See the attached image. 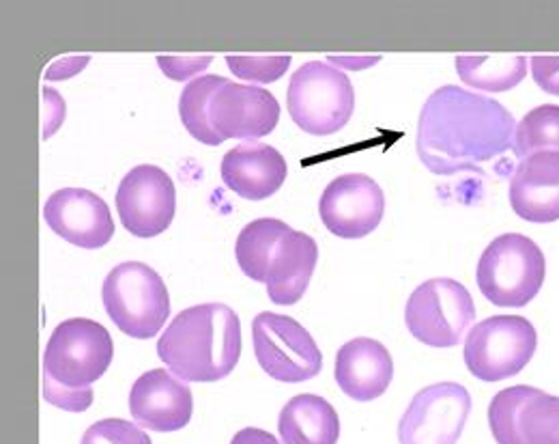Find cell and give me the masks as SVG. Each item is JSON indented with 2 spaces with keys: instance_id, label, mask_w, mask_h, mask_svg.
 I'll use <instances>...</instances> for the list:
<instances>
[{
  "instance_id": "6da1fadb",
  "label": "cell",
  "mask_w": 559,
  "mask_h": 444,
  "mask_svg": "<svg viewBox=\"0 0 559 444\" xmlns=\"http://www.w3.org/2000/svg\"><path fill=\"white\" fill-rule=\"evenodd\" d=\"M514 117L497 100L456 84L437 89L418 121L421 164L435 175H456L503 155L514 145Z\"/></svg>"
},
{
  "instance_id": "7a4b0ae2",
  "label": "cell",
  "mask_w": 559,
  "mask_h": 444,
  "mask_svg": "<svg viewBox=\"0 0 559 444\" xmlns=\"http://www.w3.org/2000/svg\"><path fill=\"white\" fill-rule=\"evenodd\" d=\"M162 363L183 382H217L241 357L239 315L219 302L181 311L157 341Z\"/></svg>"
},
{
  "instance_id": "3957f363",
  "label": "cell",
  "mask_w": 559,
  "mask_h": 444,
  "mask_svg": "<svg viewBox=\"0 0 559 444\" xmlns=\"http://www.w3.org/2000/svg\"><path fill=\"white\" fill-rule=\"evenodd\" d=\"M241 272L267 288L280 306L297 304L314 274L319 246L308 233L290 229L278 219H257L246 224L235 244Z\"/></svg>"
},
{
  "instance_id": "277c9868",
  "label": "cell",
  "mask_w": 559,
  "mask_h": 444,
  "mask_svg": "<svg viewBox=\"0 0 559 444\" xmlns=\"http://www.w3.org/2000/svg\"><path fill=\"white\" fill-rule=\"evenodd\" d=\"M115 359L110 332L86 317L61 322L44 352V399L68 412H84L93 404L91 386Z\"/></svg>"
},
{
  "instance_id": "5b68a950",
  "label": "cell",
  "mask_w": 559,
  "mask_h": 444,
  "mask_svg": "<svg viewBox=\"0 0 559 444\" xmlns=\"http://www.w3.org/2000/svg\"><path fill=\"white\" fill-rule=\"evenodd\" d=\"M547 261L540 246L521 233H503L485 248L476 281L495 306H527L543 290Z\"/></svg>"
},
{
  "instance_id": "8992f818",
  "label": "cell",
  "mask_w": 559,
  "mask_h": 444,
  "mask_svg": "<svg viewBox=\"0 0 559 444\" xmlns=\"http://www.w3.org/2000/svg\"><path fill=\"white\" fill-rule=\"evenodd\" d=\"M102 300L112 324L132 339H153L170 315L166 283L140 261L112 268L104 281Z\"/></svg>"
},
{
  "instance_id": "52a82bcc",
  "label": "cell",
  "mask_w": 559,
  "mask_h": 444,
  "mask_svg": "<svg viewBox=\"0 0 559 444\" xmlns=\"http://www.w3.org/2000/svg\"><path fill=\"white\" fill-rule=\"evenodd\" d=\"M286 108L297 128L312 137L341 132L355 110V91L341 70L323 63H304L288 82Z\"/></svg>"
},
{
  "instance_id": "ba28073f",
  "label": "cell",
  "mask_w": 559,
  "mask_h": 444,
  "mask_svg": "<svg viewBox=\"0 0 559 444\" xmlns=\"http://www.w3.org/2000/svg\"><path fill=\"white\" fill-rule=\"evenodd\" d=\"M538 332L519 315H492L476 324L465 341V365L483 382L519 375L534 359Z\"/></svg>"
},
{
  "instance_id": "9c48e42d",
  "label": "cell",
  "mask_w": 559,
  "mask_h": 444,
  "mask_svg": "<svg viewBox=\"0 0 559 444\" xmlns=\"http://www.w3.org/2000/svg\"><path fill=\"white\" fill-rule=\"evenodd\" d=\"M474 319V297L454 279H430L421 283L405 306L409 332L430 348L459 346Z\"/></svg>"
},
{
  "instance_id": "30bf717a",
  "label": "cell",
  "mask_w": 559,
  "mask_h": 444,
  "mask_svg": "<svg viewBox=\"0 0 559 444\" xmlns=\"http://www.w3.org/2000/svg\"><path fill=\"white\" fill-rule=\"evenodd\" d=\"M252 339L261 370L278 382H306L323 370L317 341L288 315L259 313L252 322Z\"/></svg>"
},
{
  "instance_id": "8fae6325",
  "label": "cell",
  "mask_w": 559,
  "mask_h": 444,
  "mask_svg": "<svg viewBox=\"0 0 559 444\" xmlns=\"http://www.w3.org/2000/svg\"><path fill=\"white\" fill-rule=\"evenodd\" d=\"M497 444H559V397L534 386L499 390L489 408Z\"/></svg>"
},
{
  "instance_id": "7c38bea8",
  "label": "cell",
  "mask_w": 559,
  "mask_h": 444,
  "mask_svg": "<svg viewBox=\"0 0 559 444\" xmlns=\"http://www.w3.org/2000/svg\"><path fill=\"white\" fill-rule=\"evenodd\" d=\"M472 412L463 384L439 382L416 393L399 423L401 444H456Z\"/></svg>"
},
{
  "instance_id": "4fadbf2b",
  "label": "cell",
  "mask_w": 559,
  "mask_h": 444,
  "mask_svg": "<svg viewBox=\"0 0 559 444\" xmlns=\"http://www.w3.org/2000/svg\"><path fill=\"white\" fill-rule=\"evenodd\" d=\"M207 119L219 145L228 139L257 141L276 130L280 104L274 93L263 86L239 84L226 78L210 100Z\"/></svg>"
},
{
  "instance_id": "5bb4252c",
  "label": "cell",
  "mask_w": 559,
  "mask_h": 444,
  "mask_svg": "<svg viewBox=\"0 0 559 444\" xmlns=\"http://www.w3.org/2000/svg\"><path fill=\"white\" fill-rule=\"evenodd\" d=\"M177 190L170 175L153 164L132 168L119 184L117 212L134 237H155L175 219Z\"/></svg>"
},
{
  "instance_id": "9a60e30c",
  "label": "cell",
  "mask_w": 559,
  "mask_h": 444,
  "mask_svg": "<svg viewBox=\"0 0 559 444\" xmlns=\"http://www.w3.org/2000/svg\"><path fill=\"white\" fill-rule=\"evenodd\" d=\"M319 214L336 237L359 239L383 221L385 195L372 177L347 173L328 184L319 199Z\"/></svg>"
},
{
  "instance_id": "2e32d148",
  "label": "cell",
  "mask_w": 559,
  "mask_h": 444,
  "mask_svg": "<svg viewBox=\"0 0 559 444\" xmlns=\"http://www.w3.org/2000/svg\"><path fill=\"white\" fill-rule=\"evenodd\" d=\"M44 221L78 248L95 250L115 235V221L108 203L86 188H61L44 206Z\"/></svg>"
},
{
  "instance_id": "e0dca14e",
  "label": "cell",
  "mask_w": 559,
  "mask_h": 444,
  "mask_svg": "<svg viewBox=\"0 0 559 444\" xmlns=\"http://www.w3.org/2000/svg\"><path fill=\"white\" fill-rule=\"evenodd\" d=\"M194 410L188 382L175 373L151 370L142 373L130 390V412L140 428L168 434L183 430Z\"/></svg>"
},
{
  "instance_id": "ac0fdd59",
  "label": "cell",
  "mask_w": 559,
  "mask_h": 444,
  "mask_svg": "<svg viewBox=\"0 0 559 444\" xmlns=\"http://www.w3.org/2000/svg\"><path fill=\"white\" fill-rule=\"evenodd\" d=\"M222 182L248 201H263L284 186L288 166L278 149L246 143L226 151L222 157Z\"/></svg>"
},
{
  "instance_id": "d6986e66",
  "label": "cell",
  "mask_w": 559,
  "mask_h": 444,
  "mask_svg": "<svg viewBox=\"0 0 559 444\" xmlns=\"http://www.w3.org/2000/svg\"><path fill=\"white\" fill-rule=\"evenodd\" d=\"M510 206L523 221H559V153L521 160L510 179Z\"/></svg>"
},
{
  "instance_id": "ffe728a7",
  "label": "cell",
  "mask_w": 559,
  "mask_h": 444,
  "mask_svg": "<svg viewBox=\"0 0 559 444\" xmlns=\"http://www.w3.org/2000/svg\"><path fill=\"white\" fill-rule=\"evenodd\" d=\"M334 377L350 399L372 401L390 388L394 361L381 341L357 337L338 350Z\"/></svg>"
},
{
  "instance_id": "44dd1931",
  "label": "cell",
  "mask_w": 559,
  "mask_h": 444,
  "mask_svg": "<svg viewBox=\"0 0 559 444\" xmlns=\"http://www.w3.org/2000/svg\"><path fill=\"white\" fill-rule=\"evenodd\" d=\"M282 444H336L341 419L334 406L319 395H295L280 412Z\"/></svg>"
},
{
  "instance_id": "7402d4cb",
  "label": "cell",
  "mask_w": 559,
  "mask_h": 444,
  "mask_svg": "<svg viewBox=\"0 0 559 444\" xmlns=\"http://www.w3.org/2000/svg\"><path fill=\"white\" fill-rule=\"evenodd\" d=\"M527 63L523 55H459L454 61L465 84L489 93L519 86L527 74Z\"/></svg>"
},
{
  "instance_id": "603a6c76",
  "label": "cell",
  "mask_w": 559,
  "mask_h": 444,
  "mask_svg": "<svg viewBox=\"0 0 559 444\" xmlns=\"http://www.w3.org/2000/svg\"><path fill=\"white\" fill-rule=\"evenodd\" d=\"M224 75H201L194 78L186 84V89L181 91V100H179V115H181V124L186 126V130L192 135V139H197L203 145L217 148L219 141L215 139V135L211 132L210 119H207V106L213 93L217 91V86L224 82Z\"/></svg>"
},
{
  "instance_id": "cb8c5ba5",
  "label": "cell",
  "mask_w": 559,
  "mask_h": 444,
  "mask_svg": "<svg viewBox=\"0 0 559 444\" xmlns=\"http://www.w3.org/2000/svg\"><path fill=\"white\" fill-rule=\"evenodd\" d=\"M512 148L521 160L534 153H559V106L545 104L530 110L514 130Z\"/></svg>"
},
{
  "instance_id": "d4e9b609",
  "label": "cell",
  "mask_w": 559,
  "mask_h": 444,
  "mask_svg": "<svg viewBox=\"0 0 559 444\" xmlns=\"http://www.w3.org/2000/svg\"><path fill=\"white\" fill-rule=\"evenodd\" d=\"M226 66L233 74L246 82H276L286 74L290 66V57L286 55H228Z\"/></svg>"
},
{
  "instance_id": "484cf974",
  "label": "cell",
  "mask_w": 559,
  "mask_h": 444,
  "mask_svg": "<svg viewBox=\"0 0 559 444\" xmlns=\"http://www.w3.org/2000/svg\"><path fill=\"white\" fill-rule=\"evenodd\" d=\"M82 444H153L144 430L126 419H104L93 423L84 436Z\"/></svg>"
},
{
  "instance_id": "4316f807",
  "label": "cell",
  "mask_w": 559,
  "mask_h": 444,
  "mask_svg": "<svg viewBox=\"0 0 559 444\" xmlns=\"http://www.w3.org/2000/svg\"><path fill=\"white\" fill-rule=\"evenodd\" d=\"M213 61L211 55L205 57H157V66L164 74L177 82H183L203 70H207Z\"/></svg>"
},
{
  "instance_id": "83f0119b",
  "label": "cell",
  "mask_w": 559,
  "mask_h": 444,
  "mask_svg": "<svg viewBox=\"0 0 559 444\" xmlns=\"http://www.w3.org/2000/svg\"><path fill=\"white\" fill-rule=\"evenodd\" d=\"M532 74L536 84L549 93L559 97V57H549V55H536L530 59Z\"/></svg>"
},
{
  "instance_id": "f1b7e54d",
  "label": "cell",
  "mask_w": 559,
  "mask_h": 444,
  "mask_svg": "<svg viewBox=\"0 0 559 444\" xmlns=\"http://www.w3.org/2000/svg\"><path fill=\"white\" fill-rule=\"evenodd\" d=\"M230 444H280L276 441V436H272L270 432L265 430H259V428H243L241 432H237L233 436Z\"/></svg>"
}]
</instances>
